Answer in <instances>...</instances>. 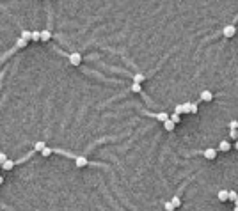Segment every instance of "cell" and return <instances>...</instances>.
I'll list each match as a JSON object with an SVG mask.
<instances>
[{
	"label": "cell",
	"mask_w": 238,
	"mask_h": 211,
	"mask_svg": "<svg viewBox=\"0 0 238 211\" xmlns=\"http://www.w3.org/2000/svg\"><path fill=\"white\" fill-rule=\"evenodd\" d=\"M235 34H236V27L235 25H227V27L222 28V36L224 37H233Z\"/></svg>",
	"instance_id": "cell-1"
},
{
	"label": "cell",
	"mask_w": 238,
	"mask_h": 211,
	"mask_svg": "<svg viewBox=\"0 0 238 211\" xmlns=\"http://www.w3.org/2000/svg\"><path fill=\"white\" fill-rule=\"evenodd\" d=\"M69 62H71V66H78L82 62V55L80 53H69Z\"/></svg>",
	"instance_id": "cell-2"
},
{
	"label": "cell",
	"mask_w": 238,
	"mask_h": 211,
	"mask_svg": "<svg viewBox=\"0 0 238 211\" xmlns=\"http://www.w3.org/2000/svg\"><path fill=\"white\" fill-rule=\"evenodd\" d=\"M75 163H77L78 168H84L89 162H87V158H85V156H77V158H75Z\"/></svg>",
	"instance_id": "cell-3"
},
{
	"label": "cell",
	"mask_w": 238,
	"mask_h": 211,
	"mask_svg": "<svg viewBox=\"0 0 238 211\" xmlns=\"http://www.w3.org/2000/svg\"><path fill=\"white\" fill-rule=\"evenodd\" d=\"M231 149V144H229V140H220V144H219V151H222V153H227Z\"/></svg>",
	"instance_id": "cell-4"
},
{
	"label": "cell",
	"mask_w": 238,
	"mask_h": 211,
	"mask_svg": "<svg viewBox=\"0 0 238 211\" xmlns=\"http://www.w3.org/2000/svg\"><path fill=\"white\" fill-rule=\"evenodd\" d=\"M217 197H219L220 202H224V200H229V190H220V192L217 193Z\"/></svg>",
	"instance_id": "cell-5"
},
{
	"label": "cell",
	"mask_w": 238,
	"mask_h": 211,
	"mask_svg": "<svg viewBox=\"0 0 238 211\" xmlns=\"http://www.w3.org/2000/svg\"><path fill=\"white\" fill-rule=\"evenodd\" d=\"M201 99H203V101H212V99H213V94H212L210 91H203V92H201Z\"/></svg>",
	"instance_id": "cell-6"
},
{
	"label": "cell",
	"mask_w": 238,
	"mask_h": 211,
	"mask_svg": "<svg viewBox=\"0 0 238 211\" xmlns=\"http://www.w3.org/2000/svg\"><path fill=\"white\" fill-rule=\"evenodd\" d=\"M204 156L208 158V160H215V156H217V149H206V151H204Z\"/></svg>",
	"instance_id": "cell-7"
},
{
	"label": "cell",
	"mask_w": 238,
	"mask_h": 211,
	"mask_svg": "<svg viewBox=\"0 0 238 211\" xmlns=\"http://www.w3.org/2000/svg\"><path fill=\"white\" fill-rule=\"evenodd\" d=\"M155 117H157L158 121H162V122H165V121H169V119H171L165 112H158V114H155Z\"/></svg>",
	"instance_id": "cell-8"
},
{
	"label": "cell",
	"mask_w": 238,
	"mask_h": 211,
	"mask_svg": "<svg viewBox=\"0 0 238 211\" xmlns=\"http://www.w3.org/2000/svg\"><path fill=\"white\" fill-rule=\"evenodd\" d=\"M27 45H28L27 39H23V37H18V39H16V48H25Z\"/></svg>",
	"instance_id": "cell-9"
},
{
	"label": "cell",
	"mask_w": 238,
	"mask_h": 211,
	"mask_svg": "<svg viewBox=\"0 0 238 211\" xmlns=\"http://www.w3.org/2000/svg\"><path fill=\"white\" fill-rule=\"evenodd\" d=\"M2 168H4V170H11V168H14V162H13V160L4 162V163H2Z\"/></svg>",
	"instance_id": "cell-10"
},
{
	"label": "cell",
	"mask_w": 238,
	"mask_h": 211,
	"mask_svg": "<svg viewBox=\"0 0 238 211\" xmlns=\"http://www.w3.org/2000/svg\"><path fill=\"white\" fill-rule=\"evenodd\" d=\"M163 128L167 130V131H172V130L176 128V124H174V122H172V121L169 119V121H165V122H163Z\"/></svg>",
	"instance_id": "cell-11"
},
{
	"label": "cell",
	"mask_w": 238,
	"mask_h": 211,
	"mask_svg": "<svg viewBox=\"0 0 238 211\" xmlns=\"http://www.w3.org/2000/svg\"><path fill=\"white\" fill-rule=\"evenodd\" d=\"M46 147V144L43 142V140H39V142H36V145H34V151H43Z\"/></svg>",
	"instance_id": "cell-12"
},
{
	"label": "cell",
	"mask_w": 238,
	"mask_h": 211,
	"mask_svg": "<svg viewBox=\"0 0 238 211\" xmlns=\"http://www.w3.org/2000/svg\"><path fill=\"white\" fill-rule=\"evenodd\" d=\"M50 37H52L50 30H41V41H48Z\"/></svg>",
	"instance_id": "cell-13"
},
{
	"label": "cell",
	"mask_w": 238,
	"mask_h": 211,
	"mask_svg": "<svg viewBox=\"0 0 238 211\" xmlns=\"http://www.w3.org/2000/svg\"><path fill=\"white\" fill-rule=\"evenodd\" d=\"M144 80H146V76H144V75H140V73H137V75L133 76V82H135V83H142Z\"/></svg>",
	"instance_id": "cell-14"
},
{
	"label": "cell",
	"mask_w": 238,
	"mask_h": 211,
	"mask_svg": "<svg viewBox=\"0 0 238 211\" xmlns=\"http://www.w3.org/2000/svg\"><path fill=\"white\" fill-rule=\"evenodd\" d=\"M20 37H23V39H27V41H32V32H28V30H23Z\"/></svg>",
	"instance_id": "cell-15"
},
{
	"label": "cell",
	"mask_w": 238,
	"mask_h": 211,
	"mask_svg": "<svg viewBox=\"0 0 238 211\" xmlns=\"http://www.w3.org/2000/svg\"><path fill=\"white\" fill-rule=\"evenodd\" d=\"M171 202L174 204V208H180V206H181V200H180V197H172V199H171Z\"/></svg>",
	"instance_id": "cell-16"
},
{
	"label": "cell",
	"mask_w": 238,
	"mask_h": 211,
	"mask_svg": "<svg viewBox=\"0 0 238 211\" xmlns=\"http://www.w3.org/2000/svg\"><path fill=\"white\" fill-rule=\"evenodd\" d=\"M171 121H172L174 124H180V114H176V112H174V114L171 115Z\"/></svg>",
	"instance_id": "cell-17"
},
{
	"label": "cell",
	"mask_w": 238,
	"mask_h": 211,
	"mask_svg": "<svg viewBox=\"0 0 238 211\" xmlns=\"http://www.w3.org/2000/svg\"><path fill=\"white\" fill-rule=\"evenodd\" d=\"M132 91H133V92H140V91H142V85H140V83H135V82H133Z\"/></svg>",
	"instance_id": "cell-18"
},
{
	"label": "cell",
	"mask_w": 238,
	"mask_h": 211,
	"mask_svg": "<svg viewBox=\"0 0 238 211\" xmlns=\"http://www.w3.org/2000/svg\"><path fill=\"white\" fill-rule=\"evenodd\" d=\"M229 137L231 140H238V130H229Z\"/></svg>",
	"instance_id": "cell-19"
},
{
	"label": "cell",
	"mask_w": 238,
	"mask_h": 211,
	"mask_svg": "<svg viewBox=\"0 0 238 211\" xmlns=\"http://www.w3.org/2000/svg\"><path fill=\"white\" fill-rule=\"evenodd\" d=\"M52 153H54V151H52V149H50V147H45V149H43V151H41V154H43L45 158H48V156H50Z\"/></svg>",
	"instance_id": "cell-20"
},
{
	"label": "cell",
	"mask_w": 238,
	"mask_h": 211,
	"mask_svg": "<svg viewBox=\"0 0 238 211\" xmlns=\"http://www.w3.org/2000/svg\"><path fill=\"white\" fill-rule=\"evenodd\" d=\"M32 41H41V32H32Z\"/></svg>",
	"instance_id": "cell-21"
},
{
	"label": "cell",
	"mask_w": 238,
	"mask_h": 211,
	"mask_svg": "<svg viewBox=\"0 0 238 211\" xmlns=\"http://www.w3.org/2000/svg\"><path fill=\"white\" fill-rule=\"evenodd\" d=\"M165 209H167V211H174L176 208H174V204H172L171 200H169V202H165Z\"/></svg>",
	"instance_id": "cell-22"
},
{
	"label": "cell",
	"mask_w": 238,
	"mask_h": 211,
	"mask_svg": "<svg viewBox=\"0 0 238 211\" xmlns=\"http://www.w3.org/2000/svg\"><path fill=\"white\" fill-rule=\"evenodd\" d=\"M238 199V195H236V192H233V190H229V200H233V202H235V200Z\"/></svg>",
	"instance_id": "cell-23"
},
{
	"label": "cell",
	"mask_w": 238,
	"mask_h": 211,
	"mask_svg": "<svg viewBox=\"0 0 238 211\" xmlns=\"http://www.w3.org/2000/svg\"><path fill=\"white\" fill-rule=\"evenodd\" d=\"M229 130H238V121H231L229 122Z\"/></svg>",
	"instance_id": "cell-24"
},
{
	"label": "cell",
	"mask_w": 238,
	"mask_h": 211,
	"mask_svg": "<svg viewBox=\"0 0 238 211\" xmlns=\"http://www.w3.org/2000/svg\"><path fill=\"white\" fill-rule=\"evenodd\" d=\"M183 114H190V103H185V105H183Z\"/></svg>",
	"instance_id": "cell-25"
},
{
	"label": "cell",
	"mask_w": 238,
	"mask_h": 211,
	"mask_svg": "<svg viewBox=\"0 0 238 211\" xmlns=\"http://www.w3.org/2000/svg\"><path fill=\"white\" fill-rule=\"evenodd\" d=\"M197 112V103H190V114H195Z\"/></svg>",
	"instance_id": "cell-26"
},
{
	"label": "cell",
	"mask_w": 238,
	"mask_h": 211,
	"mask_svg": "<svg viewBox=\"0 0 238 211\" xmlns=\"http://www.w3.org/2000/svg\"><path fill=\"white\" fill-rule=\"evenodd\" d=\"M174 112H176V114H183V105H176Z\"/></svg>",
	"instance_id": "cell-27"
},
{
	"label": "cell",
	"mask_w": 238,
	"mask_h": 211,
	"mask_svg": "<svg viewBox=\"0 0 238 211\" xmlns=\"http://www.w3.org/2000/svg\"><path fill=\"white\" fill-rule=\"evenodd\" d=\"M7 160H9V158H7V156H5L4 153H0V165H2L4 162H7Z\"/></svg>",
	"instance_id": "cell-28"
},
{
	"label": "cell",
	"mask_w": 238,
	"mask_h": 211,
	"mask_svg": "<svg viewBox=\"0 0 238 211\" xmlns=\"http://www.w3.org/2000/svg\"><path fill=\"white\" fill-rule=\"evenodd\" d=\"M235 149H236V151H238V140H236V142H235Z\"/></svg>",
	"instance_id": "cell-29"
},
{
	"label": "cell",
	"mask_w": 238,
	"mask_h": 211,
	"mask_svg": "<svg viewBox=\"0 0 238 211\" xmlns=\"http://www.w3.org/2000/svg\"><path fill=\"white\" fill-rule=\"evenodd\" d=\"M2 183H4V177H2V176H0V185H2Z\"/></svg>",
	"instance_id": "cell-30"
},
{
	"label": "cell",
	"mask_w": 238,
	"mask_h": 211,
	"mask_svg": "<svg viewBox=\"0 0 238 211\" xmlns=\"http://www.w3.org/2000/svg\"><path fill=\"white\" fill-rule=\"evenodd\" d=\"M235 206H238V199H236V200H235Z\"/></svg>",
	"instance_id": "cell-31"
},
{
	"label": "cell",
	"mask_w": 238,
	"mask_h": 211,
	"mask_svg": "<svg viewBox=\"0 0 238 211\" xmlns=\"http://www.w3.org/2000/svg\"><path fill=\"white\" fill-rule=\"evenodd\" d=\"M233 211H238V206H235V209H233Z\"/></svg>",
	"instance_id": "cell-32"
}]
</instances>
